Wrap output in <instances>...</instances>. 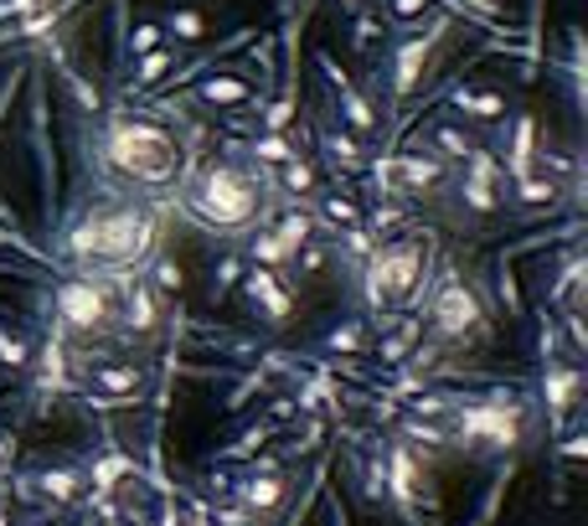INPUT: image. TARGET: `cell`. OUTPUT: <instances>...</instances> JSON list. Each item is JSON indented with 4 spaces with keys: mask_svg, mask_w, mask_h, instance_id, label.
<instances>
[{
    "mask_svg": "<svg viewBox=\"0 0 588 526\" xmlns=\"http://www.w3.org/2000/svg\"><path fill=\"white\" fill-rule=\"evenodd\" d=\"M161 254V217L151 202H140L135 192H109V196H83L58 227V243L47 248V258L58 269L78 274H140Z\"/></svg>",
    "mask_w": 588,
    "mask_h": 526,
    "instance_id": "obj_1",
    "label": "cell"
},
{
    "mask_svg": "<svg viewBox=\"0 0 588 526\" xmlns=\"http://www.w3.org/2000/svg\"><path fill=\"white\" fill-rule=\"evenodd\" d=\"M269 171L254 166L243 151L212 155L202 166L176 176V202L196 227L223 233V238H243L269 217Z\"/></svg>",
    "mask_w": 588,
    "mask_h": 526,
    "instance_id": "obj_2",
    "label": "cell"
},
{
    "mask_svg": "<svg viewBox=\"0 0 588 526\" xmlns=\"http://www.w3.org/2000/svg\"><path fill=\"white\" fill-rule=\"evenodd\" d=\"M93 166L120 181V192H166L186 171L182 140L155 114H104L93 135Z\"/></svg>",
    "mask_w": 588,
    "mask_h": 526,
    "instance_id": "obj_3",
    "label": "cell"
},
{
    "mask_svg": "<svg viewBox=\"0 0 588 526\" xmlns=\"http://www.w3.org/2000/svg\"><path fill=\"white\" fill-rule=\"evenodd\" d=\"M450 444H460L465 454H481V460H501V454H516L522 439L532 429V403L527 392H485V398H460L450 408Z\"/></svg>",
    "mask_w": 588,
    "mask_h": 526,
    "instance_id": "obj_4",
    "label": "cell"
},
{
    "mask_svg": "<svg viewBox=\"0 0 588 526\" xmlns=\"http://www.w3.org/2000/svg\"><path fill=\"white\" fill-rule=\"evenodd\" d=\"M47 310H52V326L62 336H78V341H93V336L114 331V279L104 274H78L62 269L47 289Z\"/></svg>",
    "mask_w": 588,
    "mask_h": 526,
    "instance_id": "obj_5",
    "label": "cell"
},
{
    "mask_svg": "<svg viewBox=\"0 0 588 526\" xmlns=\"http://www.w3.org/2000/svg\"><path fill=\"white\" fill-rule=\"evenodd\" d=\"M450 27H454V16L439 11V16H429L423 31H403V37L388 47V58H382V68H378V83H382V93H388V104H408V99H413L423 68L434 58V47L450 37Z\"/></svg>",
    "mask_w": 588,
    "mask_h": 526,
    "instance_id": "obj_6",
    "label": "cell"
},
{
    "mask_svg": "<svg viewBox=\"0 0 588 526\" xmlns=\"http://www.w3.org/2000/svg\"><path fill=\"white\" fill-rule=\"evenodd\" d=\"M419 310L429 316V331H434V341H475V336L491 331V316H485L481 295H475V289H470L454 269L439 274L434 295H423Z\"/></svg>",
    "mask_w": 588,
    "mask_h": 526,
    "instance_id": "obj_7",
    "label": "cell"
},
{
    "mask_svg": "<svg viewBox=\"0 0 588 526\" xmlns=\"http://www.w3.org/2000/svg\"><path fill=\"white\" fill-rule=\"evenodd\" d=\"M372 274L382 279V289H388V305H408V310H419L423 295H429V248H423L419 238H378V248H372Z\"/></svg>",
    "mask_w": 588,
    "mask_h": 526,
    "instance_id": "obj_8",
    "label": "cell"
},
{
    "mask_svg": "<svg viewBox=\"0 0 588 526\" xmlns=\"http://www.w3.org/2000/svg\"><path fill=\"white\" fill-rule=\"evenodd\" d=\"M68 367L93 408H124L151 392V372L140 361H68Z\"/></svg>",
    "mask_w": 588,
    "mask_h": 526,
    "instance_id": "obj_9",
    "label": "cell"
},
{
    "mask_svg": "<svg viewBox=\"0 0 588 526\" xmlns=\"http://www.w3.org/2000/svg\"><path fill=\"white\" fill-rule=\"evenodd\" d=\"M382 465H388V496H382V506H392L408 526H423L419 501H434V491H429V470L419 465L413 444H382Z\"/></svg>",
    "mask_w": 588,
    "mask_h": 526,
    "instance_id": "obj_10",
    "label": "cell"
},
{
    "mask_svg": "<svg viewBox=\"0 0 588 526\" xmlns=\"http://www.w3.org/2000/svg\"><path fill=\"white\" fill-rule=\"evenodd\" d=\"M367 166L378 171L398 196H434L444 181H450V161H439L429 145L423 151H398L388 161H367Z\"/></svg>",
    "mask_w": 588,
    "mask_h": 526,
    "instance_id": "obj_11",
    "label": "cell"
},
{
    "mask_svg": "<svg viewBox=\"0 0 588 526\" xmlns=\"http://www.w3.org/2000/svg\"><path fill=\"white\" fill-rule=\"evenodd\" d=\"M16 496L31 501V506H78V501L89 496V475L83 465H31L16 475Z\"/></svg>",
    "mask_w": 588,
    "mask_h": 526,
    "instance_id": "obj_12",
    "label": "cell"
},
{
    "mask_svg": "<svg viewBox=\"0 0 588 526\" xmlns=\"http://www.w3.org/2000/svg\"><path fill=\"white\" fill-rule=\"evenodd\" d=\"M68 351H62V331L58 326H52V331H47V341H42V351H31V408H37V413H47V408L58 403L62 392L73 388V367H68Z\"/></svg>",
    "mask_w": 588,
    "mask_h": 526,
    "instance_id": "obj_13",
    "label": "cell"
},
{
    "mask_svg": "<svg viewBox=\"0 0 588 526\" xmlns=\"http://www.w3.org/2000/svg\"><path fill=\"white\" fill-rule=\"evenodd\" d=\"M233 501H238V506L254 516V522H269V516L285 512V501H289V475H285L279 465H254V470H243L238 481H233Z\"/></svg>",
    "mask_w": 588,
    "mask_h": 526,
    "instance_id": "obj_14",
    "label": "cell"
},
{
    "mask_svg": "<svg viewBox=\"0 0 588 526\" xmlns=\"http://www.w3.org/2000/svg\"><path fill=\"white\" fill-rule=\"evenodd\" d=\"M238 289L264 326H289V316H295V289L285 285V269H258L254 264V269H243Z\"/></svg>",
    "mask_w": 588,
    "mask_h": 526,
    "instance_id": "obj_15",
    "label": "cell"
},
{
    "mask_svg": "<svg viewBox=\"0 0 588 526\" xmlns=\"http://www.w3.org/2000/svg\"><path fill=\"white\" fill-rule=\"evenodd\" d=\"M578 398H584V372H578V361L543 357V408H547L553 434L568 429V413L578 408Z\"/></svg>",
    "mask_w": 588,
    "mask_h": 526,
    "instance_id": "obj_16",
    "label": "cell"
},
{
    "mask_svg": "<svg viewBox=\"0 0 588 526\" xmlns=\"http://www.w3.org/2000/svg\"><path fill=\"white\" fill-rule=\"evenodd\" d=\"M320 73H326V83H331L336 89V99H341V124H347L351 135H378L382 130V120H378V104H372V99H367L362 89H357V83H351L347 78V68H341V62L331 58V52H320Z\"/></svg>",
    "mask_w": 588,
    "mask_h": 526,
    "instance_id": "obj_17",
    "label": "cell"
},
{
    "mask_svg": "<svg viewBox=\"0 0 588 526\" xmlns=\"http://www.w3.org/2000/svg\"><path fill=\"white\" fill-rule=\"evenodd\" d=\"M506 130H501V151H496V161H501V176L506 181H516V176H532L537 171V120H532L527 109L522 114H512V120H501Z\"/></svg>",
    "mask_w": 588,
    "mask_h": 526,
    "instance_id": "obj_18",
    "label": "cell"
},
{
    "mask_svg": "<svg viewBox=\"0 0 588 526\" xmlns=\"http://www.w3.org/2000/svg\"><path fill=\"white\" fill-rule=\"evenodd\" d=\"M161 295L145 285V274H130V285H124V336H135V341H151L161 331Z\"/></svg>",
    "mask_w": 588,
    "mask_h": 526,
    "instance_id": "obj_19",
    "label": "cell"
},
{
    "mask_svg": "<svg viewBox=\"0 0 588 526\" xmlns=\"http://www.w3.org/2000/svg\"><path fill=\"white\" fill-rule=\"evenodd\" d=\"M568 192H574V186H563V181L543 176V171H532V176L506 181V192H501V202H512L516 212H553Z\"/></svg>",
    "mask_w": 588,
    "mask_h": 526,
    "instance_id": "obj_20",
    "label": "cell"
},
{
    "mask_svg": "<svg viewBox=\"0 0 588 526\" xmlns=\"http://www.w3.org/2000/svg\"><path fill=\"white\" fill-rule=\"evenodd\" d=\"M254 93L258 89L243 73H212L192 89V99L196 104H207V109H238V104H254Z\"/></svg>",
    "mask_w": 588,
    "mask_h": 526,
    "instance_id": "obj_21",
    "label": "cell"
},
{
    "mask_svg": "<svg viewBox=\"0 0 588 526\" xmlns=\"http://www.w3.org/2000/svg\"><path fill=\"white\" fill-rule=\"evenodd\" d=\"M310 202H316L320 233H347V227H362V223H367L362 202H357L351 192H316Z\"/></svg>",
    "mask_w": 588,
    "mask_h": 526,
    "instance_id": "obj_22",
    "label": "cell"
},
{
    "mask_svg": "<svg viewBox=\"0 0 588 526\" xmlns=\"http://www.w3.org/2000/svg\"><path fill=\"white\" fill-rule=\"evenodd\" d=\"M450 104L460 109L465 124H501L506 120V99H501L496 89H470V83H460V89H450Z\"/></svg>",
    "mask_w": 588,
    "mask_h": 526,
    "instance_id": "obj_23",
    "label": "cell"
},
{
    "mask_svg": "<svg viewBox=\"0 0 588 526\" xmlns=\"http://www.w3.org/2000/svg\"><path fill=\"white\" fill-rule=\"evenodd\" d=\"M320 151H326V161H331L341 176H357V171H367V145H362V135H351L347 124L341 130H320Z\"/></svg>",
    "mask_w": 588,
    "mask_h": 526,
    "instance_id": "obj_24",
    "label": "cell"
},
{
    "mask_svg": "<svg viewBox=\"0 0 588 526\" xmlns=\"http://www.w3.org/2000/svg\"><path fill=\"white\" fill-rule=\"evenodd\" d=\"M83 475H89V485H93V491H114V485H124L130 475L140 481V465H135V460H130L124 450L104 444V450H99V454L89 460V465H83Z\"/></svg>",
    "mask_w": 588,
    "mask_h": 526,
    "instance_id": "obj_25",
    "label": "cell"
},
{
    "mask_svg": "<svg viewBox=\"0 0 588 526\" xmlns=\"http://www.w3.org/2000/svg\"><path fill=\"white\" fill-rule=\"evenodd\" d=\"M454 192H460V207L470 212V217H496L501 212V181H485V176H470V171H460V181H454Z\"/></svg>",
    "mask_w": 588,
    "mask_h": 526,
    "instance_id": "obj_26",
    "label": "cell"
},
{
    "mask_svg": "<svg viewBox=\"0 0 588 526\" xmlns=\"http://www.w3.org/2000/svg\"><path fill=\"white\" fill-rule=\"evenodd\" d=\"M274 192H289L295 202H310V196L320 192V176H316V161H305L300 151L289 155L285 166H274V181H269Z\"/></svg>",
    "mask_w": 588,
    "mask_h": 526,
    "instance_id": "obj_27",
    "label": "cell"
},
{
    "mask_svg": "<svg viewBox=\"0 0 588 526\" xmlns=\"http://www.w3.org/2000/svg\"><path fill=\"white\" fill-rule=\"evenodd\" d=\"M423 145H429L439 161H450V166H465L470 151H475L481 140L470 135L465 124H450V120H444V124H434V130H429V140H423Z\"/></svg>",
    "mask_w": 588,
    "mask_h": 526,
    "instance_id": "obj_28",
    "label": "cell"
},
{
    "mask_svg": "<svg viewBox=\"0 0 588 526\" xmlns=\"http://www.w3.org/2000/svg\"><path fill=\"white\" fill-rule=\"evenodd\" d=\"M176 52H182V47H171V42H166V47H155V52H140L135 68H130V78H124V89H130V93L155 89V83H161V78L176 68Z\"/></svg>",
    "mask_w": 588,
    "mask_h": 526,
    "instance_id": "obj_29",
    "label": "cell"
},
{
    "mask_svg": "<svg viewBox=\"0 0 588 526\" xmlns=\"http://www.w3.org/2000/svg\"><path fill=\"white\" fill-rule=\"evenodd\" d=\"M161 31H166L171 47H196L207 37V16L196 11V6H171V11L161 16Z\"/></svg>",
    "mask_w": 588,
    "mask_h": 526,
    "instance_id": "obj_30",
    "label": "cell"
},
{
    "mask_svg": "<svg viewBox=\"0 0 588 526\" xmlns=\"http://www.w3.org/2000/svg\"><path fill=\"white\" fill-rule=\"evenodd\" d=\"M320 351H336V357H362V351H367V320L362 316L336 320L331 331L320 336Z\"/></svg>",
    "mask_w": 588,
    "mask_h": 526,
    "instance_id": "obj_31",
    "label": "cell"
},
{
    "mask_svg": "<svg viewBox=\"0 0 588 526\" xmlns=\"http://www.w3.org/2000/svg\"><path fill=\"white\" fill-rule=\"evenodd\" d=\"M248 258H254L258 269H289L295 264V254H289V243L274 233V227L258 223V233L248 238Z\"/></svg>",
    "mask_w": 588,
    "mask_h": 526,
    "instance_id": "obj_32",
    "label": "cell"
},
{
    "mask_svg": "<svg viewBox=\"0 0 588 526\" xmlns=\"http://www.w3.org/2000/svg\"><path fill=\"white\" fill-rule=\"evenodd\" d=\"M243 155H248L254 166L274 171V166H285L289 155H295V140H289L285 130H258V135H254V145H248Z\"/></svg>",
    "mask_w": 588,
    "mask_h": 526,
    "instance_id": "obj_33",
    "label": "cell"
},
{
    "mask_svg": "<svg viewBox=\"0 0 588 526\" xmlns=\"http://www.w3.org/2000/svg\"><path fill=\"white\" fill-rule=\"evenodd\" d=\"M145 285L161 295V300H171V295H182V285H186V274H182V264L171 254H151V264H145Z\"/></svg>",
    "mask_w": 588,
    "mask_h": 526,
    "instance_id": "obj_34",
    "label": "cell"
},
{
    "mask_svg": "<svg viewBox=\"0 0 588 526\" xmlns=\"http://www.w3.org/2000/svg\"><path fill=\"white\" fill-rule=\"evenodd\" d=\"M357 491H362L372 506H382V496H388V465H382V450L372 454V460H357Z\"/></svg>",
    "mask_w": 588,
    "mask_h": 526,
    "instance_id": "obj_35",
    "label": "cell"
},
{
    "mask_svg": "<svg viewBox=\"0 0 588 526\" xmlns=\"http://www.w3.org/2000/svg\"><path fill=\"white\" fill-rule=\"evenodd\" d=\"M419 336H423V320L408 316L398 331L382 336V361H408V357H413V347H419Z\"/></svg>",
    "mask_w": 588,
    "mask_h": 526,
    "instance_id": "obj_36",
    "label": "cell"
},
{
    "mask_svg": "<svg viewBox=\"0 0 588 526\" xmlns=\"http://www.w3.org/2000/svg\"><path fill=\"white\" fill-rule=\"evenodd\" d=\"M31 341L27 336H16L11 326H0V372H27L31 367Z\"/></svg>",
    "mask_w": 588,
    "mask_h": 526,
    "instance_id": "obj_37",
    "label": "cell"
},
{
    "mask_svg": "<svg viewBox=\"0 0 588 526\" xmlns=\"http://www.w3.org/2000/svg\"><path fill=\"white\" fill-rule=\"evenodd\" d=\"M155 47H166V31H161V21H140V27L120 42V52H124V58H140V52H155Z\"/></svg>",
    "mask_w": 588,
    "mask_h": 526,
    "instance_id": "obj_38",
    "label": "cell"
},
{
    "mask_svg": "<svg viewBox=\"0 0 588 526\" xmlns=\"http://www.w3.org/2000/svg\"><path fill=\"white\" fill-rule=\"evenodd\" d=\"M450 16H465V21H481V27H496L501 21V0H444Z\"/></svg>",
    "mask_w": 588,
    "mask_h": 526,
    "instance_id": "obj_39",
    "label": "cell"
},
{
    "mask_svg": "<svg viewBox=\"0 0 588 526\" xmlns=\"http://www.w3.org/2000/svg\"><path fill=\"white\" fill-rule=\"evenodd\" d=\"M403 439L408 444H423V450H444V444H450V429L423 423V419H403Z\"/></svg>",
    "mask_w": 588,
    "mask_h": 526,
    "instance_id": "obj_40",
    "label": "cell"
},
{
    "mask_svg": "<svg viewBox=\"0 0 588 526\" xmlns=\"http://www.w3.org/2000/svg\"><path fill=\"white\" fill-rule=\"evenodd\" d=\"M439 0H388V21L392 31H408L413 21H423V11H434Z\"/></svg>",
    "mask_w": 588,
    "mask_h": 526,
    "instance_id": "obj_41",
    "label": "cell"
},
{
    "mask_svg": "<svg viewBox=\"0 0 588 526\" xmlns=\"http://www.w3.org/2000/svg\"><path fill=\"white\" fill-rule=\"evenodd\" d=\"M238 279H243V258L238 254H227L217 269H212V300H227L233 289H238Z\"/></svg>",
    "mask_w": 588,
    "mask_h": 526,
    "instance_id": "obj_42",
    "label": "cell"
},
{
    "mask_svg": "<svg viewBox=\"0 0 588 526\" xmlns=\"http://www.w3.org/2000/svg\"><path fill=\"white\" fill-rule=\"evenodd\" d=\"M326 398H336V382L316 377V382H300V392H295V408H300V413H320V403H326Z\"/></svg>",
    "mask_w": 588,
    "mask_h": 526,
    "instance_id": "obj_43",
    "label": "cell"
},
{
    "mask_svg": "<svg viewBox=\"0 0 588 526\" xmlns=\"http://www.w3.org/2000/svg\"><path fill=\"white\" fill-rule=\"evenodd\" d=\"M382 31H388V27H382L378 16L357 11V21H351V42H357V47H362V52H367V47H378V37H382Z\"/></svg>",
    "mask_w": 588,
    "mask_h": 526,
    "instance_id": "obj_44",
    "label": "cell"
},
{
    "mask_svg": "<svg viewBox=\"0 0 588 526\" xmlns=\"http://www.w3.org/2000/svg\"><path fill=\"white\" fill-rule=\"evenodd\" d=\"M295 264H300V274H316L320 264H326V248H320V243L310 238V243L300 248V254H295Z\"/></svg>",
    "mask_w": 588,
    "mask_h": 526,
    "instance_id": "obj_45",
    "label": "cell"
},
{
    "mask_svg": "<svg viewBox=\"0 0 588 526\" xmlns=\"http://www.w3.org/2000/svg\"><path fill=\"white\" fill-rule=\"evenodd\" d=\"M11 465H16V429L0 423V475H11Z\"/></svg>",
    "mask_w": 588,
    "mask_h": 526,
    "instance_id": "obj_46",
    "label": "cell"
},
{
    "mask_svg": "<svg viewBox=\"0 0 588 526\" xmlns=\"http://www.w3.org/2000/svg\"><path fill=\"white\" fill-rule=\"evenodd\" d=\"M454 403H460L454 392H434V398H419V403H413V413H450Z\"/></svg>",
    "mask_w": 588,
    "mask_h": 526,
    "instance_id": "obj_47",
    "label": "cell"
},
{
    "mask_svg": "<svg viewBox=\"0 0 588 526\" xmlns=\"http://www.w3.org/2000/svg\"><path fill=\"white\" fill-rule=\"evenodd\" d=\"M558 439H563V444H558L563 460H584V454H588V434H558Z\"/></svg>",
    "mask_w": 588,
    "mask_h": 526,
    "instance_id": "obj_48",
    "label": "cell"
},
{
    "mask_svg": "<svg viewBox=\"0 0 588 526\" xmlns=\"http://www.w3.org/2000/svg\"><path fill=\"white\" fill-rule=\"evenodd\" d=\"M501 300H506V316H522V295H516V279L501 269Z\"/></svg>",
    "mask_w": 588,
    "mask_h": 526,
    "instance_id": "obj_49",
    "label": "cell"
},
{
    "mask_svg": "<svg viewBox=\"0 0 588 526\" xmlns=\"http://www.w3.org/2000/svg\"><path fill=\"white\" fill-rule=\"evenodd\" d=\"M264 439H269V423H258V429H248V434H243V444H233L227 454H248V450H258Z\"/></svg>",
    "mask_w": 588,
    "mask_h": 526,
    "instance_id": "obj_50",
    "label": "cell"
},
{
    "mask_svg": "<svg viewBox=\"0 0 588 526\" xmlns=\"http://www.w3.org/2000/svg\"><path fill=\"white\" fill-rule=\"evenodd\" d=\"M563 326H568V336H574V347L584 351L588 347V331H584V320H578V310H563Z\"/></svg>",
    "mask_w": 588,
    "mask_h": 526,
    "instance_id": "obj_51",
    "label": "cell"
},
{
    "mask_svg": "<svg viewBox=\"0 0 588 526\" xmlns=\"http://www.w3.org/2000/svg\"><path fill=\"white\" fill-rule=\"evenodd\" d=\"M331 526H351V522H347V506H341V501H331Z\"/></svg>",
    "mask_w": 588,
    "mask_h": 526,
    "instance_id": "obj_52",
    "label": "cell"
},
{
    "mask_svg": "<svg viewBox=\"0 0 588 526\" xmlns=\"http://www.w3.org/2000/svg\"><path fill=\"white\" fill-rule=\"evenodd\" d=\"M0 526H11V512H6V506H0Z\"/></svg>",
    "mask_w": 588,
    "mask_h": 526,
    "instance_id": "obj_53",
    "label": "cell"
},
{
    "mask_svg": "<svg viewBox=\"0 0 588 526\" xmlns=\"http://www.w3.org/2000/svg\"><path fill=\"white\" fill-rule=\"evenodd\" d=\"M47 526H58V522H47Z\"/></svg>",
    "mask_w": 588,
    "mask_h": 526,
    "instance_id": "obj_54",
    "label": "cell"
},
{
    "mask_svg": "<svg viewBox=\"0 0 588 526\" xmlns=\"http://www.w3.org/2000/svg\"><path fill=\"white\" fill-rule=\"evenodd\" d=\"M109 526H120V522H109Z\"/></svg>",
    "mask_w": 588,
    "mask_h": 526,
    "instance_id": "obj_55",
    "label": "cell"
}]
</instances>
